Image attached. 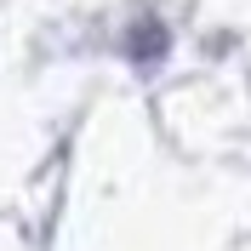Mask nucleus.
I'll list each match as a JSON object with an SVG mask.
<instances>
[{"label":"nucleus","mask_w":251,"mask_h":251,"mask_svg":"<svg viewBox=\"0 0 251 251\" xmlns=\"http://www.w3.org/2000/svg\"><path fill=\"white\" fill-rule=\"evenodd\" d=\"M160 51H166V29H160V23H137V29H131V57L154 63Z\"/></svg>","instance_id":"obj_1"}]
</instances>
